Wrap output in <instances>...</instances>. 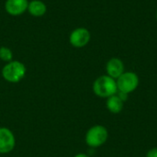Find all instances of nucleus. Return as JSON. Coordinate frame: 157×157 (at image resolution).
<instances>
[{
    "label": "nucleus",
    "instance_id": "11",
    "mask_svg": "<svg viewBox=\"0 0 157 157\" xmlns=\"http://www.w3.org/2000/svg\"><path fill=\"white\" fill-rule=\"evenodd\" d=\"M0 60L8 63L13 60V52L7 47H0Z\"/></svg>",
    "mask_w": 157,
    "mask_h": 157
},
{
    "label": "nucleus",
    "instance_id": "14",
    "mask_svg": "<svg viewBox=\"0 0 157 157\" xmlns=\"http://www.w3.org/2000/svg\"><path fill=\"white\" fill-rule=\"evenodd\" d=\"M155 17H156V20H157V10H156V14H155Z\"/></svg>",
    "mask_w": 157,
    "mask_h": 157
},
{
    "label": "nucleus",
    "instance_id": "6",
    "mask_svg": "<svg viewBox=\"0 0 157 157\" xmlns=\"http://www.w3.org/2000/svg\"><path fill=\"white\" fill-rule=\"evenodd\" d=\"M90 39L91 34L86 28H76L69 36L70 44L75 48H83L86 46L90 41Z\"/></svg>",
    "mask_w": 157,
    "mask_h": 157
},
{
    "label": "nucleus",
    "instance_id": "3",
    "mask_svg": "<svg viewBox=\"0 0 157 157\" xmlns=\"http://www.w3.org/2000/svg\"><path fill=\"white\" fill-rule=\"evenodd\" d=\"M109 138V132L103 125H94L86 133L85 141L90 148H98L105 144Z\"/></svg>",
    "mask_w": 157,
    "mask_h": 157
},
{
    "label": "nucleus",
    "instance_id": "1",
    "mask_svg": "<svg viewBox=\"0 0 157 157\" xmlns=\"http://www.w3.org/2000/svg\"><path fill=\"white\" fill-rule=\"evenodd\" d=\"M93 92L101 98H108L118 92L117 82L108 75L98 77L93 83Z\"/></svg>",
    "mask_w": 157,
    "mask_h": 157
},
{
    "label": "nucleus",
    "instance_id": "5",
    "mask_svg": "<svg viewBox=\"0 0 157 157\" xmlns=\"http://www.w3.org/2000/svg\"><path fill=\"white\" fill-rule=\"evenodd\" d=\"M16 146V137L6 127H0V155L11 153Z\"/></svg>",
    "mask_w": 157,
    "mask_h": 157
},
{
    "label": "nucleus",
    "instance_id": "10",
    "mask_svg": "<svg viewBox=\"0 0 157 157\" xmlns=\"http://www.w3.org/2000/svg\"><path fill=\"white\" fill-rule=\"evenodd\" d=\"M28 11L31 16L40 17L45 15L47 11V6L45 3L40 0H31L30 2H29Z\"/></svg>",
    "mask_w": 157,
    "mask_h": 157
},
{
    "label": "nucleus",
    "instance_id": "7",
    "mask_svg": "<svg viewBox=\"0 0 157 157\" xmlns=\"http://www.w3.org/2000/svg\"><path fill=\"white\" fill-rule=\"evenodd\" d=\"M29 0H6L5 9L10 16L17 17L28 10Z\"/></svg>",
    "mask_w": 157,
    "mask_h": 157
},
{
    "label": "nucleus",
    "instance_id": "9",
    "mask_svg": "<svg viewBox=\"0 0 157 157\" xmlns=\"http://www.w3.org/2000/svg\"><path fill=\"white\" fill-rule=\"evenodd\" d=\"M124 102L120 98V97L117 95V93L109 98H107L106 101V107L108 110L112 114H119L123 109Z\"/></svg>",
    "mask_w": 157,
    "mask_h": 157
},
{
    "label": "nucleus",
    "instance_id": "4",
    "mask_svg": "<svg viewBox=\"0 0 157 157\" xmlns=\"http://www.w3.org/2000/svg\"><path fill=\"white\" fill-rule=\"evenodd\" d=\"M118 91L125 94H131L135 91L139 86V76L133 72H124L117 80Z\"/></svg>",
    "mask_w": 157,
    "mask_h": 157
},
{
    "label": "nucleus",
    "instance_id": "8",
    "mask_svg": "<svg viewBox=\"0 0 157 157\" xmlns=\"http://www.w3.org/2000/svg\"><path fill=\"white\" fill-rule=\"evenodd\" d=\"M106 72L109 76L117 80L125 72L123 62L117 57L109 59L106 64Z\"/></svg>",
    "mask_w": 157,
    "mask_h": 157
},
{
    "label": "nucleus",
    "instance_id": "13",
    "mask_svg": "<svg viewBox=\"0 0 157 157\" xmlns=\"http://www.w3.org/2000/svg\"><path fill=\"white\" fill-rule=\"evenodd\" d=\"M74 157H90V155H88L86 154H84V153H80V154L75 155Z\"/></svg>",
    "mask_w": 157,
    "mask_h": 157
},
{
    "label": "nucleus",
    "instance_id": "2",
    "mask_svg": "<svg viewBox=\"0 0 157 157\" xmlns=\"http://www.w3.org/2000/svg\"><path fill=\"white\" fill-rule=\"evenodd\" d=\"M2 76L3 78L12 84L20 82L26 75L27 69L23 63L19 61H14L6 63L2 68Z\"/></svg>",
    "mask_w": 157,
    "mask_h": 157
},
{
    "label": "nucleus",
    "instance_id": "12",
    "mask_svg": "<svg viewBox=\"0 0 157 157\" xmlns=\"http://www.w3.org/2000/svg\"><path fill=\"white\" fill-rule=\"evenodd\" d=\"M146 157H157V147L150 149L146 154Z\"/></svg>",
    "mask_w": 157,
    "mask_h": 157
}]
</instances>
